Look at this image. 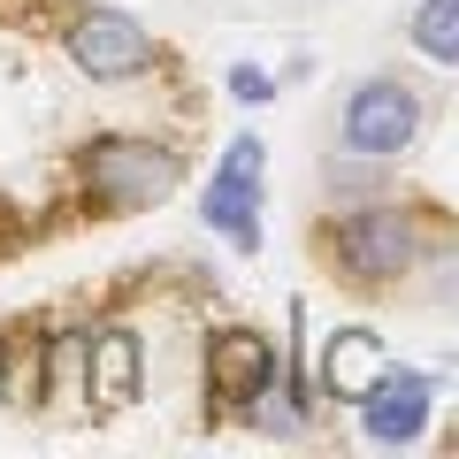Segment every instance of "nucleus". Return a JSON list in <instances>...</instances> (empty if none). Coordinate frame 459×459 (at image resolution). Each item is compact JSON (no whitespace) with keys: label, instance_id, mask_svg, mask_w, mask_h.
Wrapping results in <instances>:
<instances>
[{"label":"nucleus","instance_id":"12","mask_svg":"<svg viewBox=\"0 0 459 459\" xmlns=\"http://www.w3.org/2000/svg\"><path fill=\"white\" fill-rule=\"evenodd\" d=\"M0 383H8V337H0Z\"/></svg>","mask_w":459,"mask_h":459},{"label":"nucleus","instance_id":"7","mask_svg":"<svg viewBox=\"0 0 459 459\" xmlns=\"http://www.w3.org/2000/svg\"><path fill=\"white\" fill-rule=\"evenodd\" d=\"M352 406H360V429L376 444H413L429 429V406H437V376H421V368H376V383Z\"/></svg>","mask_w":459,"mask_h":459},{"label":"nucleus","instance_id":"11","mask_svg":"<svg viewBox=\"0 0 459 459\" xmlns=\"http://www.w3.org/2000/svg\"><path fill=\"white\" fill-rule=\"evenodd\" d=\"M230 92L261 108V100H276V77H268V69H230Z\"/></svg>","mask_w":459,"mask_h":459},{"label":"nucleus","instance_id":"6","mask_svg":"<svg viewBox=\"0 0 459 459\" xmlns=\"http://www.w3.org/2000/svg\"><path fill=\"white\" fill-rule=\"evenodd\" d=\"M276 344L261 337V329H222V337L207 344V413L222 421V413H238L246 421V406L276 383Z\"/></svg>","mask_w":459,"mask_h":459},{"label":"nucleus","instance_id":"4","mask_svg":"<svg viewBox=\"0 0 459 459\" xmlns=\"http://www.w3.org/2000/svg\"><path fill=\"white\" fill-rule=\"evenodd\" d=\"M69 62L92 84H131V77H146L161 54H153L146 23H131L123 8H84V16L69 23Z\"/></svg>","mask_w":459,"mask_h":459},{"label":"nucleus","instance_id":"2","mask_svg":"<svg viewBox=\"0 0 459 459\" xmlns=\"http://www.w3.org/2000/svg\"><path fill=\"white\" fill-rule=\"evenodd\" d=\"M329 261L352 283H398L421 261V222L406 207H352L329 222Z\"/></svg>","mask_w":459,"mask_h":459},{"label":"nucleus","instance_id":"10","mask_svg":"<svg viewBox=\"0 0 459 459\" xmlns=\"http://www.w3.org/2000/svg\"><path fill=\"white\" fill-rule=\"evenodd\" d=\"M413 47L437 69L459 62V0H421V8H413Z\"/></svg>","mask_w":459,"mask_h":459},{"label":"nucleus","instance_id":"5","mask_svg":"<svg viewBox=\"0 0 459 459\" xmlns=\"http://www.w3.org/2000/svg\"><path fill=\"white\" fill-rule=\"evenodd\" d=\"M261 138H238V146L222 153V169H214V184L199 192V214H207V230H222L230 246H261Z\"/></svg>","mask_w":459,"mask_h":459},{"label":"nucleus","instance_id":"9","mask_svg":"<svg viewBox=\"0 0 459 459\" xmlns=\"http://www.w3.org/2000/svg\"><path fill=\"white\" fill-rule=\"evenodd\" d=\"M376 368H383V337H368V329H337L329 352H322V383L337 398H360L376 383Z\"/></svg>","mask_w":459,"mask_h":459},{"label":"nucleus","instance_id":"1","mask_svg":"<svg viewBox=\"0 0 459 459\" xmlns=\"http://www.w3.org/2000/svg\"><path fill=\"white\" fill-rule=\"evenodd\" d=\"M77 184L100 199V207H153L184 184V161L153 138H92L77 153Z\"/></svg>","mask_w":459,"mask_h":459},{"label":"nucleus","instance_id":"8","mask_svg":"<svg viewBox=\"0 0 459 459\" xmlns=\"http://www.w3.org/2000/svg\"><path fill=\"white\" fill-rule=\"evenodd\" d=\"M138 398V337L131 329H108L92 344V413H115Z\"/></svg>","mask_w":459,"mask_h":459},{"label":"nucleus","instance_id":"3","mask_svg":"<svg viewBox=\"0 0 459 459\" xmlns=\"http://www.w3.org/2000/svg\"><path fill=\"white\" fill-rule=\"evenodd\" d=\"M421 100L406 92L398 77H368L344 92V115H337V146L360 153V161H391V153H406L413 138H421Z\"/></svg>","mask_w":459,"mask_h":459}]
</instances>
